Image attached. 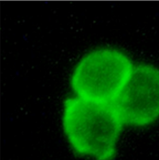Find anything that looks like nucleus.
Segmentation results:
<instances>
[{
	"label": "nucleus",
	"mask_w": 159,
	"mask_h": 160,
	"mask_svg": "<svg viewBox=\"0 0 159 160\" xmlns=\"http://www.w3.org/2000/svg\"><path fill=\"white\" fill-rule=\"evenodd\" d=\"M122 123L146 127L159 117V69L148 64L134 68L129 81L112 103Z\"/></svg>",
	"instance_id": "obj_3"
},
{
	"label": "nucleus",
	"mask_w": 159,
	"mask_h": 160,
	"mask_svg": "<svg viewBox=\"0 0 159 160\" xmlns=\"http://www.w3.org/2000/svg\"><path fill=\"white\" fill-rule=\"evenodd\" d=\"M62 125L76 153L96 160H112L124 124L112 104H98L76 97L64 101Z\"/></svg>",
	"instance_id": "obj_1"
},
{
	"label": "nucleus",
	"mask_w": 159,
	"mask_h": 160,
	"mask_svg": "<svg viewBox=\"0 0 159 160\" xmlns=\"http://www.w3.org/2000/svg\"><path fill=\"white\" fill-rule=\"evenodd\" d=\"M134 68L129 57L118 49H96L84 55L76 65L71 87L82 100L112 104L128 83Z\"/></svg>",
	"instance_id": "obj_2"
}]
</instances>
